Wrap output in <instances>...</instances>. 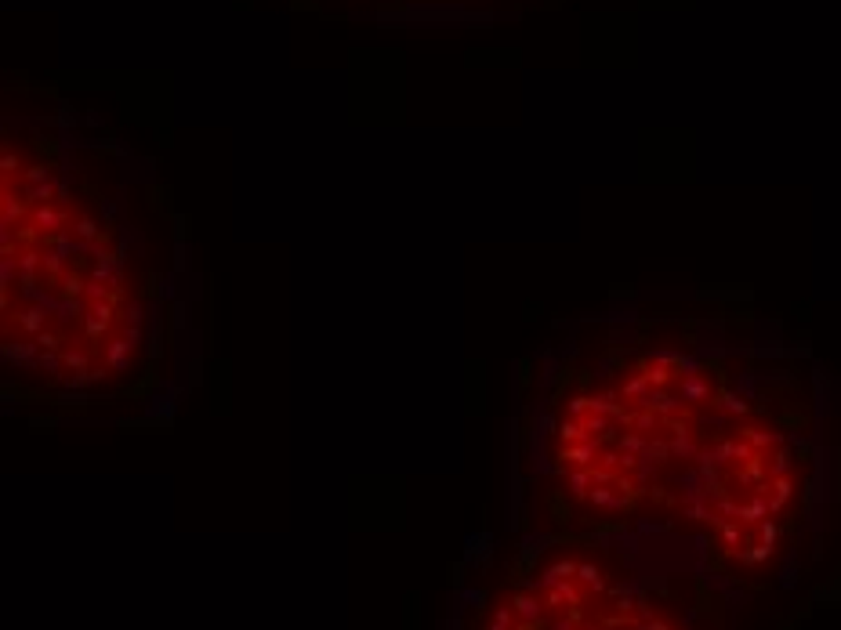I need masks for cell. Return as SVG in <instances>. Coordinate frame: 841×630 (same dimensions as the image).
<instances>
[{
	"instance_id": "1",
	"label": "cell",
	"mask_w": 841,
	"mask_h": 630,
	"mask_svg": "<svg viewBox=\"0 0 841 630\" xmlns=\"http://www.w3.org/2000/svg\"><path fill=\"white\" fill-rule=\"evenodd\" d=\"M141 341V326H127L123 337H113V341L98 344L102 348V362L109 366V374H123V369H131V355Z\"/></svg>"
},
{
	"instance_id": "8",
	"label": "cell",
	"mask_w": 841,
	"mask_h": 630,
	"mask_svg": "<svg viewBox=\"0 0 841 630\" xmlns=\"http://www.w3.org/2000/svg\"><path fill=\"white\" fill-rule=\"evenodd\" d=\"M73 236L80 239V243H91V239L102 236V225L94 221V218H87V214H80V218L73 221Z\"/></svg>"
},
{
	"instance_id": "13",
	"label": "cell",
	"mask_w": 841,
	"mask_h": 630,
	"mask_svg": "<svg viewBox=\"0 0 841 630\" xmlns=\"http://www.w3.org/2000/svg\"><path fill=\"white\" fill-rule=\"evenodd\" d=\"M559 439L562 442H580L584 439V424H580V420H562V424H559Z\"/></svg>"
},
{
	"instance_id": "21",
	"label": "cell",
	"mask_w": 841,
	"mask_h": 630,
	"mask_svg": "<svg viewBox=\"0 0 841 630\" xmlns=\"http://www.w3.org/2000/svg\"><path fill=\"white\" fill-rule=\"evenodd\" d=\"M22 214H26V210H22V203L15 200L11 192H4V221L11 225V218H22Z\"/></svg>"
},
{
	"instance_id": "18",
	"label": "cell",
	"mask_w": 841,
	"mask_h": 630,
	"mask_svg": "<svg viewBox=\"0 0 841 630\" xmlns=\"http://www.w3.org/2000/svg\"><path fill=\"white\" fill-rule=\"evenodd\" d=\"M588 486H595L591 471H577L573 478H569V493H577V496H584V493H588Z\"/></svg>"
},
{
	"instance_id": "15",
	"label": "cell",
	"mask_w": 841,
	"mask_h": 630,
	"mask_svg": "<svg viewBox=\"0 0 841 630\" xmlns=\"http://www.w3.org/2000/svg\"><path fill=\"white\" fill-rule=\"evenodd\" d=\"M55 196H58L62 207L69 203V196H73V174H58L55 177Z\"/></svg>"
},
{
	"instance_id": "19",
	"label": "cell",
	"mask_w": 841,
	"mask_h": 630,
	"mask_svg": "<svg viewBox=\"0 0 841 630\" xmlns=\"http://www.w3.org/2000/svg\"><path fill=\"white\" fill-rule=\"evenodd\" d=\"M141 319H146V308H141V301H131L123 308V322L127 326H141Z\"/></svg>"
},
{
	"instance_id": "5",
	"label": "cell",
	"mask_w": 841,
	"mask_h": 630,
	"mask_svg": "<svg viewBox=\"0 0 841 630\" xmlns=\"http://www.w3.org/2000/svg\"><path fill=\"white\" fill-rule=\"evenodd\" d=\"M544 605H548V609H573V605H580V590L569 584V579H562L559 587H551V590H548Z\"/></svg>"
},
{
	"instance_id": "10",
	"label": "cell",
	"mask_w": 841,
	"mask_h": 630,
	"mask_svg": "<svg viewBox=\"0 0 841 630\" xmlns=\"http://www.w3.org/2000/svg\"><path fill=\"white\" fill-rule=\"evenodd\" d=\"M489 558V536L479 532V536H468V561H486Z\"/></svg>"
},
{
	"instance_id": "2",
	"label": "cell",
	"mask_w": 841,
	"mask_h": 630,
	"mask_svg": "<svg viewBox=\"0 0 841 630\" xmlns=\"http://www.w3.org/2000/svg\"><path fill=\"white\" fill-rule=\"evenodd\" d=\"M80 326L87 333V344H102V337L113 330V301H87Z\"/></svg>"
},
{
	"instance_id": "22",
	"label": "cell",
	"mask_w": 841,
	"mask_h": 630,
	"mask_svg": "<svg viewBox=\"0 0 841 630\" xmlns=\"http://www.w3.org/2000/svg\"><path fill=\"white\" fill-rule=\"evenodd\" d=\"M102 214H105V221H113L116 218V203H102Z\"/></svg>"
},
{
	"instance_id": "20",
	"label": "cell",
	"mask_w": 841,
	"mask_h": 630,
	"mask_svg": "<svg viewBox=\"0 0 841 630\" xmlns=\"http://www.w3.org/2000/svg\"><path fill=\"white\" fill-rule=\"evenodd\" d=\"M0 170H4V177H8V174H19V170H22V159H19V152L4 149V156H0Z\"/></svg>"
},
{
	"instance_id": "12",
	"label": "cell",
	"mask_w": 841,
	"mask_h": 630,
	"mask_svg": "<svg viewBox=\"0 0 841 630\" xmlns=\"http://www.w3.org/2000/svg\"><path fill=\"white\" fill-rule=\"evenodd\" d=\"M577 579H580L584 587H595V590L606 587V579H602V572L595 569V565H580V569H577Z\"/></svg>"
},
{
	"instance_id": "4",
	"label": "cell",
	"mask_w": 841,
	"mask_h": 630,
	"mask_svg": "<svg viewBox=\"0 0 841 630\" xmlns=\"http://www.w3.org/2000/svg\"><path fill=\"white\" fill-rule=\"evenodd\" d=\"M512 612H515V616H519L522 623H530V627H541V623H544V605L537 602V594H530V590L515 594Z\"/></svg>"
},
{
	"instance_id": "23",
	"label": "cell",
	"mask_w": 841,
	"mask_h": 630,
	"mask_svg": "<svg viewBox=\"0 0 841 630\" xmlns=\"http://www.w3.org/2000/svg\"><path fill=\"white\" fill-rule=\"evenodd\" d=\"M486 630H515V627H504V623H489Z\"/></svg>"
},
{
	"instance_id": "16",
	"label": "cell",
	"mask_w": 841,
	"mask_h": 630,
	"mask_svg": "<svg viewBox=\"0 0 841 630\" xmlns=\"http://www.w3.org/2000/svg\"><path fill=\"white\" fill-rule=\"evenodd\" d=\"M457 602L461 605H468V609H483L486 605V590H457Z\"/></svg>"
},
{
	"instance_id": "6",
	"label": "cell",
	"mask_w": 841,
	"mask_h": 630,
	"mask_svg": "<svg viewBox=\"0 0 841 630\" xmlns=\"http://www.w3.org/2000/svg\"><path fill=\"white\" fill-rule=\"evenodd\" d=\"M15 322H19V330H22V333L37 337V333L47 330V312H44V308H26V312L15 315Z\"/></svg>"
},
{
	"instance_id": "3",
	"label": "cell",
	"mask_w": 841,
	"mask_h": 630,
	"mask_svg": "<svg viewBox=\"0 0 841 630\" xmlns=\"http://www.w3.org/2000/svg\"><path fill=\"white\" fill-rule=\"evenodd\" d=\"M29 225H33L37 232H51V236H62L69 225V210L62 203H40L29 210Z\"/></svg>"
},
{
	"instance_id": "7",
	"label": "cell",
	"mask_w": 841,
	"mask_h": 630,
	"mask_svg": "<svg viewBox=\"0 0 841 630\" xmlns=\"http://www.w3.org/2000/svg\"><path fill=\"white\" fill-rule=\"evenodd\" d=\"M94 348L98 344H84V348H62V359H66V366L73 369H91V355H94Z\"/></svg>"
},
{
	"instance_id": "14",
	"label": "cell",
	"mask_w": 841,
	"mask_h": 630,
	"mask_svg": "<svg viewBox=\"0 0 841 630\" xmlns=\"http://www.w3.org/2000/svg\"><path fill=\"white\" fill-rule=\"evenodd\" d=\"M33 341L40 344V351H62V348H66V341H62V337H58L55 330H44V333H37Z\"/></svg>"
},
{
	"instance_id": "9",
	"label": "cell",
	"mask_w": 841,
	"mask_h": 630,
	"mask_svg": "<svg viewBox=\"0 0 841 630\" xmlns=\"http://www.w3.org/2000/svg\"><path fill=\"white\" fill-rule=\"evenodd\" d=\"M595 446H598V442H580V446H569V449H562V460H569V464L584 467V464H591V457H595Z\"/></svg>"
},
{
	"instance_id": "17",
	"label": "cell",
	"mask_w": 841,
	"mask_h": 630,
	"mask_svg": "<svg viewBox=\"0 0 841 630\" xmlns=\"http://www.w3.org/2000/svg\"><path fill=\"white\" fill-rule=\"evenodd\" d=\"M55 127H58V131H73V127H76V112H73L69 105H58V112H55Z\"/></svg>"
},
{
	"instance_id": "11",
	"label": "cell",
	"mask_w": 841,
	"mask_h": 630,
	"mask_svg": "<svg viewBox=\"0 0 841 630\" xmlns=\"http://www.w3.org/2000/svg\"><path fill=\"white\" fill-rule=\"evenodd\" d=\"M62 294H66V297H80V294H87V279H80V276H73V272H66V276H62Z\"/></svg>"
}]
</instances>
